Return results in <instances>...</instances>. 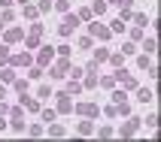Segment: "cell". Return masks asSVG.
<instances>
[{
    "mask_svg": "<svg viewBox=\"0 0 161 142\" xmlns=\"http://www.w3.org/2000/svg\"><path fill=\"white\" fill-rule=\"evenodd\" d=\"M76 27H79V15H70V12H64V21L58 24V33H61L64 39H70V36L76 33Z\"/></svg>",
    "mask_w": 161,
    "mask_h": 142,
    "instance_id": "obj_1",
    "label": "cell"
},
{
    "mask_svg": "<svg viewBox=\"0 0 161 142\" xmlns=\"http://www.w3.org/2000/svg\"><path fill=\"white\" fill-rule=\"evenodd\" d=\"M113 76H116V82H119V85H122L125 91H134V88H137V79H134V76H131V73L125 70V67H122V70H116Z\"/></svg>",
    "mask_w": 161,
    "mask_h": 142,
    "instance_id": "obj_2",
    "label": "cell"
},
{
    "mask_svg": "<svg viewBox=\"0 0 161 142\" xmlns=\"http://www.w3.org/2000/svg\"><path fill=\"white\" fill-rule=\"evenodd\" d=\"M88 33H91V39H109V27L107 24H100V21H91L88 24Z\"/></svg>",
    "mask_w": 161,
    "mask_h": 142,
    "instance_id": "obj_3",
    "label": "cell"
},
{
    "mask_svg": "<svg viewBox=\"0 0 161 142\" xmlns=\"http://www.w3.org/2000/svg\"><path fill=\"white\" fill-rule=\"evenodd\" d=\"M58 109H55V112H61V115H67V112H73V100H70V94H67V91H58Z\"/></svg>",
    "mask_w": 161,
    "mask_h": 142,
    "instance_id": "obj_4",
    "label": "cell"
},
{
    "mask_svg": "<svg viewBox=\"0 0 161 142\" xmlns=\"http://www.w3.org/2000/svg\"><path fill=\"white\" fill-rule=\"evenodd\" d=\"M49 67H52V70H49V73H52V79H64V73H67V70H70V61H67V58H61V61H58V63H49Z\"/></svg>",
    "mask_w": 161,
    "mask_h": 142,
    "instance_id": "obj_5",
    "label": "cell"
},
{
    "mask_svg": "<svg viewBox=\"0 0 161 142\" xmlns=\"http://www.w3.org/2000/svg\"><path fill=\"white\" fill-rule=\"evenodd\" d=\"M52 61H55V48H52V45H43L40 54H36V63H40V67H49Z\"/></svg>",
    "mask_w": 161,
    "mask_h": 142,
    "instance_id": "obj_6",
    "label": "cell"
},
{
    "mask_svg": "<svg viewBox=\"0 0 161 142\" xmlns=\"http://www.w3.org/2000/svg\"><path fill=\"white\" fill-rule=\"evenodd\" d=\"M9 63H12V67H31V63H34V58H31V54H9Z\"/></svg>",
    "mask_w": 161,
    "mask_h": 142,
    "instance_id": "obj_7",
    "label": "cell"
},
{
    "mask_svg": "<svg viewBox=\"0 0 161 142\" xmlns=\"http://www.w3.org/2000/svg\"><path fill=\"white\" fill-rule=\"evenodd\" d=\"M140 124H143V121H140V118H128V124L122 127V130H119V133H122V136H134L137 130H140Z\"/></svg>",
    "mask_w": 161,
    "mask_h": 142,
    "instance_id": "obj_8",
    "label": "cell"
},
{
    "mask_svg": "<svg viewBox=\"0 0 161 142\" xmlns=\"http://www.w3.org/2000/svg\"><path fill=\"white\" fill-rule=\"evenodd\" d=\"M3 30H6V27H3ZM3 39H6V43H18V39H25V30H21V27H9L6 33H3Z\"/></svg>",
    "mask_w": 161,
    "mask_h": 142,
    "instance_id": "obj_9",
    "label": "cell"
},
{
    "mask_svg": "<svg viewBox=\"0 0 161 142\" xmlns=\"http://www.w3.org/2000/svg\"><path fill=\"white\" fill-rule=\"evenodd\" d=\"M73 109H76L79 115H97V106H94V103H73Z\"/></svg>",
    "mask_w": 161,
    "mask_h": 142,
    "instance_id": "obj_10",
    "label": "cell"
},
{
    "mask_svg": "<svg viewBox=\"0 0 161 142\" xmlns=\"http://www.w3.org/2000/svg\"><path fill=\"white\" fill-rule=\"evenodd\" d=\"M76 133H79V136H91V133H94V121L82 118V121H79V127H76Z\"/></svg>",
    "mask_w": 161,
    "mask_h": 142,
    "instance_id": "obj_11",
    "label": "cell"
},
{
    "mask_svg": "<svg viewBox=\"0 0 161 142\" xmlns=\"http://www.w3.org/2000/svg\"><path fill=\"white\" fill-rule=\"evenodd\" d=\"M21 106L31 109V112H40V100H34V97H27V94H21Z\"/></svg>",
    "mask_w": 161,
    "mask_h": 142,
    "instance_id": "obj_12",
    "label": "cell"
},
{
    "mask_svg": "<svg viewBox=\"0 0 161 142\" xmlns=\"http://www.w3.org/2000/svg\"><path fill=\"white\" fill-rule=\"evenodd\" d=\"M6 124L12 127V130H15V133H25V130H27V127H25V118H9Z\"/></svg>",
    "mask_w": 161,
    "mask_h": 142,
    "instance_id": "obj_13",
    "label": "cell"
},
{
    "mask_svg": "<svg viewBox=\"0 0 161 142\" xmlns=\"http://www.w3.org/2000/svg\"><path fill=\"white\" fill-rule=\"evenodd\" d=\"M137 91V100H140V103H152V91L149 88H134Z\"/></svg>",
    "mask_w": 161,
    "mask_h": 142,
    "instance_id": "obj_14",
    "label": "cell"
},
{
    "mask_svg": "<svg viewBox=\"0 0 161 142\" xmlns=\"http://www.w3.org/2000/svg\"><path fill=\"white\" fill-rule=\"evenodd\" d=\"M64 91H67V94H70V97H73V94H79V91H82V82H79V79H70V82H67V88H64Z\"/></svg>",
    "mask_w": 161,
    "mask_h": 142,
    "instance_id": "obj_15",
    "label": "cell"
},
{
    "mask_svg": "<svg viewBox=\"0 0 161 142\" xmlns=\"http://www.w3.org/2000/svg\"><path fill=\"white\" fill-rule=\"evenodd\" d=\"M103 12H107V3H103V0H94V3H91V15H103Z\"/></svg>",
    "mask_w": 161,
    "mask_h": 142,
    "instance_id": "obj_16",
    "label": "cell"
},
{
    "mask_svg": "<svg viewBox=\"0 0 161 142\" xmlns=\"http://www.w3.org/2000/svg\"><path fill=\"white\" fill-rule=\"evenodd\" d=\"M64 133H67V130H64L61 124H55V121H49V136H58V139H61Z\"/></svg>",
    "mask_w": 161,
    "mask_h": 142,
    "instance_id": "obj_17",
    "label": "cell"
},
{
    "mask_svg": "<svg viewBox=\"0 0 161 142\" xmlns=\"http://www.w3.org/2000/svg\"><path fill=\"white\" fill-rule=\"evenodd\" d=\"M128 27H125V21H122V18H116V21H113V24H109V33H125Z\"/></svg>",
    "mask_w": 161,
    "mask_h": 142,
    "instance_id": "obj_18",
    "label": "cell"
},
{
    "mask_svg": "<svg viewBox=\"0 0 161 142\" xmlns=\"http://www.w3.org/2000/svg\"><path fill=\"white\" fill-rule=\"evenodd\" d=\"M0 82H3V85H12V82H15V70H3L0 73Z\"/></svg>",
    "mask_w": 161,
    "mask_h": 142,
    "instance_id": "obj_19",
    "label": "cell"
},
{
    "mask_svg": "<svg viewBox=\"0 0 161 142\" xmlns=\"http://www.w3.org/2000/svg\"><path fill=\"white\" fill-rule=\"evenodd\" d=\"M40 118L49 124V121H55V118H58V112H55V109H40Z\"/></svg>",
    "mask_w": 161,
    "mask_h": 142,
    "instance_id": "obj_20",
    "label": "cell"
},
{
    "mask_svg": "<svg viewBox=\"0 0 161 142\" xmlns=\"http://www.w3.org/2000/svg\"><path fill=\"white\" fill-rule=\"evenodd\" d=\"M109 58V48H97V52H94V63H103Z\"/></svg>",
    "mask_w": 161,
    "mask_h": 142,
    "instance_id": "obj_21",
    "label": "cell"
},
{
    "mask_svg": "<svg viewBox=\"0 0 161 142\" xmlns=\"http://www.w3.org/2000/svg\"><path fill=\"white\" fill-rule=\"evenodd\" d=\"M52 6L58 9V12H70V0H55Z\"/></svg>",
    "mask_w": 161,
    "mask_h": 142,
    "instance_id": "obj_22",
    "label": "cell"
},
{
    "mask_svg": "<svg viewBox=\"0 0 161 142\" xmlns=\"http://www.w3.org/2000/svg\"><path fill=\"white\" fill-rule=\"evenodd\" d=\"M97 85H103V88H116V76H103V79H97Z\"/></svg>",
    "mask_w": 161,
    "mask_h": 142,
    "instance_id": "obj_23",
    "label": "cell"
},
{
    "mask_svg": "<svg viewBox=\"0 0 161 142\" xmlns=\"http://www.w3.org/2000/svg\"><path fill=\"white\" fill-rule=\"evenodd\" d=\"M36 15H40V9L31 6V3H25V18H36Z\"/></svg>",
    "mask_w": 161,
    "mask_h": 142,
    "instance_id": "obj_24",
    "label": "cell"
},
{
    "mask_svg": "<svg viewBox=\"0 0 161 142\" xmlns=\"http://www.w3.org/2000/svg\"><path fill=\"white\" fill-rule=\"evenodd\" d=\"M12 85H15V91H18V94H27V79H15Z\"/></svg>",
    "mask_w": 161,
    "mask_h": 142,
    "instance_id": "obj_25",
    "label": "cell"
},
{
    "mask_svg": "<svg viewBox=\"0 0 161 142\" xmlns=\"http://www.w3.org/2000/svg\"><path fill=\"white\" fill-rule=\"evenodd\" d=\"M107 61H109V63H116V67H122V63H125V54H113V52H109Z\"/></svg>",
    "mask_w": 161,
    "mask_h": 142,
    "instance_id": "obj_26",
    "label": "cell"
},
{
    "mask_svg": "<svg viewBox=\"0 0 161 142\" xmlns=\"http://www.w3.org/2000/svg\"><path fill=\"white\" fill-rule=\"evenodd\" d=\"M12 18H15V15H12V9H9V6H3V15H0V21H3V24H9Z\"/></svg>",
    "mask_w": 161,
    "mask_h": 142,
    "instance_id": "obj_27",
    "label": "cell"
},
{
    "mask_svg": "<svg viewBox=\"0 0 161 142\" xmlns=\"http://www.w3.org/2000/svg\"><path fill=\"white\" fill-rule=\"evenodd\" d=\"M82 88H97V76H94V73H91L88 79L82 82Z\"/></svg>",
    "mask_w": 161,
    "mask_h": 142,
    "instance_id": "obj_28",
    "label": "cell"
},
{
    "mask_svg": "<svg viewBox=\"0 0 161 142\" xmlns=\"http://www.w3.org/2000/svg\"><path fill=\"white\" fill-rule=\"evenodd\" d=\"M55 54H58V58H70V45H58Z\"/></svg>",
    "mask_w": 161,
    "mask_h": 142,
    "instance_id": "obj_29",
    "label": "cell"
},
{
    "mask_svg": "<svg viewBox=\"0 0 161 142\" xmlns=\"http://www.w3.org/2000/svg\"><path fill=\"white\" fill-rule=\"evenodd\" d=\"M149 63H152V61H149V54H140V58H137V67H140V70H146Z\"/></svg>",
    "mask_w": 161,
    "mask_h": 142,
    "instance_id": "obj_30",
    "label": "cell"
},
{
    "mask_svg": "<svg viewBox=\"0 0 161 142\" xmlns=\"http://www.w3.org/2000/svg\"><path fill=\"white\" fill-rule=\"evenodd\" d=\"M6 115H12V118H25V109H21V106H12Z\"/></svg>",
    "mask_w": 161,
    "mask_h": 142,
    "instance_id": "obj_31",
    "label": "cell"
},
{
    "mask_svg": "<svg viewBox=\"0 0 161 142\" xmlns=\"http://www.w3.org/2000/svg\"><path fill=\"white\" fill-rule=\"evenodd\" d=\"M0 63H9V45H0Z\"/></svg>",
    "mask_w": 161,
    "mask_h": 142,
    "instance_id": "obj_32",
    "label": "cell"
},
{
    "mask_svg": "<svg viewBox=\"0 0 161 142\" xmlns=\"http://www.w3.org/2000/svg\"><path fill=\"white\" fill-rule=\"evenodd\" d=\"M67 73H70V79H79V76H85V70H82V67H70Z\"/></svg>",
    "mask_w": 161,
    "mask_h": 142,
    "instance_id": "obj_33",
    "label": "cell"
},
{
    "mask_svg": "<svg viewBox=\"0 0 161 142\" xmlns=\"http://www.w3.org/2000/svg\"><path fill=\"white\" fill-rule=\"evenodd\" d=\"M79 21H91V6L79 9Z\"/></svg>",
    "mask_w": 161,
    "mask_h": 142,
    "instance_id": "obj_34",
    "label": "cell"
},
{
    "mask_svg": "<svg viewBox=\"0 0 161 142\" xmlns=\"http://www.w3.org/2000/svg\"><path fill=\"white\" fill-rule=\"evenodd\" d=\"M91 45H94V39H91V36H82V39H79V48H91Z\"/></svg>",
    "mask_w": 161,
    "mask_h": 142,
    "instance_id": "obj_35",
    "label": "cell"
},
{
    "mask_svg": "<svg viewBox=\"0 0 161 142\" xmlns=\"http://www.w3.org/2000/svg\"><path fill=\"white\" fill-rule=\"evenodd\" d=\"M40 76H43V67H34V70L27 73V79H40Z\"/></svg>",
    "mask_w": 161,
    "mask_h": 142,
    "instance_id": "obj_36",
    "label": "cell"
},
{
    "mask_svg": "<svg viewBox=\"0 0 161 142\" xmlns=\"http://www.w3.org/2000/svg\"><path fill=\"white\" fill-rule=\"evenodd\" d=\"M36 9H40V12H49V9H52V0H40V6H36Z\"/></svg>",
    "mask_w": 161,
    "mask_h": 142,
    "instance_id": "obj_37",
    "label": "cell"
},
{
    "mask_svg": "<svg viewBox=\"0 0 161 142\" xmlns=\"http://www.w3.org/2000/svg\"><path fill=\"white\" fill-rule=\"evenodd\" d=\"M27 133H31V136H43V127L34 124V127H27Z\"/></svg>",
    "mask_w": 161,
    "mask_h": 142,
    "instance_id": "obj_38",
    "label": "cell"
},
{
    "mask_svg": "<svg viewBox=\"0 0 161 142\" xmlns=\"http://www.w3.org/2000/svg\"><path fill=\"white\" fill-rule=\"evenodd\" d=\"M113 100H116V103H122V100H128V94H125V91H113Z\"/></svg>",
    "mask_w": 161,
    "mask_h": 142,
    "instance_id": "obj_39",
    "label": "cell"
},
{
    "mask_svg": "<svg viewBox=\"0 0 161 142\" xmlns=\"http://www.w3.org/2000/svg\"><path fill=\"white\" fill-rule=\"evenodd\" d=\"M131 18H134V24H140V27L146 24V15H143V12H137V15H131Z\"/></svg>",
    "mask_w": 161,
    "mask_h": 142,
    "instance_id": "obj_40",
    "label": "cell"
},
{
    "mask_svg": "<svg viewBox=\"0 0 161 142\" xmlns=\"http://www.w3.org/2000/svg\"><path fill=\"white\" fill-rule=\"evenodd\" d=\"M131 39H143V27H134L131 30Z\"/></svg>",
    "mask_w": 161,
    "mask_h": 142,
    "instance_id": "obj_41",
    "label": "cell"
},
{
    "mask_svg": "<svg viewBox=\"0 0 161 142\" xmlns=\"http://www.w3.org/2000/svg\"><path fill=\"white\" fill-rule=\"evenodd\" d=\"M97 133H100V136H103V139H109V136H113V127H100Z\"/></svg>",
    "mask_w": 161,
    "mask_h": 142,
    "instance_id": "obj_42",
    "label": "cell"
},
{
    "mask_svg": "<svg viewBox=\"0 0 161 142\" xmlns=\"http://www.w3.org/2000/svg\"><path fill=\"white\" fill-rule=\"evenodd\" d=\"M40 97H43V100L52 97V88H49V85H43V88H40Z\"/></svg>",
    "mask_w": 161,
    "mask_h": 142,
    "instance_id": "obj_43",
    "label": "cell"
},
{
    "mask_svg": "<svg viewBox=\"0 0 161 142\" xmlns=\"http://www.w3.org/2000/svg\"><path fill=\"white\" fill-rule=\"evenodd\" d=\"M143 48H146V54H152V52H155V39H146Z\"/></svg>",
    "mask_w": 161,
    "mask_h": 142,
    "instance_id": "obj_44",
    "label": "cell"
},
{
    "mask_svg": "<svg viewBox=\"0 0 161 142\" xmlns=\"http://www.w3.org/2000/svg\"><path fill=\"white\" fill-rule=\"evenodd\" d=\"M122 54H134V43H125V45H122Z\"/></svg>",
    "mask_w": 161,
    "mask_h": 142,
    "instance_id": "obj_45",
    "label": "cell"
},
{
    "mask_svg": "<svg viewBox=\"0 0 161 142\" xmlns=\"http://www.w3.org/2000/svg\"><path fill=\"white\" fill-rule=\"evenodd\" d=\"M6 112H9V106L3 103V100H0V115H6Z\"/></svg>",
    "mask_w": 161,
    "mask_h": 142,
    "instance_id": "obj_46",
    "label": "cell"
},
{
    "mask_svg": "<svg viewBox=\"0 0 161 142\" xmlns=\"http://www.w3.org/2000/svg\"><path fill=\"white\" fill-rule=\"evenodd\" d=\"M6 97V85H0V100Z\"/></svg>",
    "mask_w": 161,
    "mask_h": 142,
    "instance_id": "obj_47",
    "label": "cell"
},
{
    "mask_svg": "<svg viewBox=\"0 0 161 142\" xmlns=\"http://www.w3.org/2000/svg\"><path fill=\"white\" fill-rule=\"evenodd\" d=\"M6 127H9V124H6V121H3V115H0V130H6Z\"/></svg>",
    "mask_w": 161,
    "mask_h": 142,
    "instance_id": "obj_48",
    "label": "cell"
},
{
    "mask_svg": "<svg viewBox=\"0 0 161 142\" xmlns=\"http://www.w3.org/2000/svg\"><path fill=\"white\" fill-rule=\"evenodd\" d=\"M0 6H12V0H0Z\"/></svg>",
    "mask_w": 161,
    "mask_h": 142,
    "instance_id": "obj_49",
    "label": "cell"
},
{
    "mask_svg": "<svg viewBox=\"0 0 161 142\" xmlns=\"http://www.w3.org/2000/svg\"><path fill=\"white\" fill-rule=\"evenodd\" d=\"M12 3H21V6H25V3H31V0H12Z\"/></svg>",
    "mask_w": 161,
    "mask_h": 142,
    "instance_id": "obj_50",
    "label": "cell"
},
{
    "mask_svg": "<svg viewBox=\"0 0 161 142\" xmlns=\"http://www.w3.org/2000/svg\"><path fill=\"white\" fill-rule=\"evenodd\" d=\"M107 3H116V6H119V0H107Z\"/></svg>",
    "mask_w": 161,
    "mask_h": 142,
    "instance_id": "obj_51",
    "label": "cell"
}]
</instances>
